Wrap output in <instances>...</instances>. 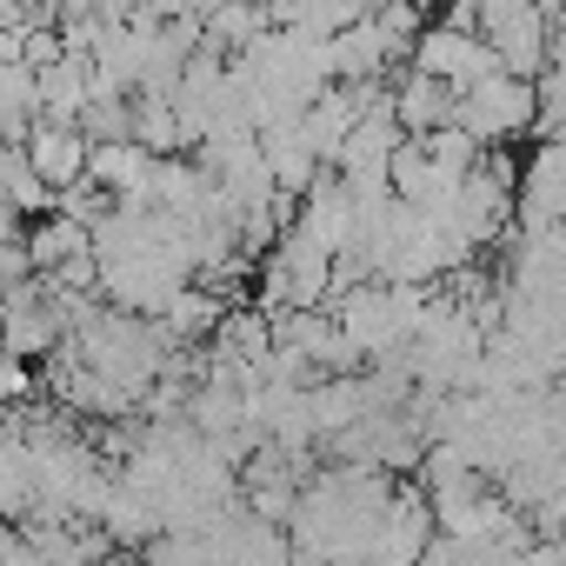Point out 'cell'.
Wrapping results in <instances>:
<instances>
[{
    "mask_svg": "<svg viewBox=\"0 0 566 566\" xmlns=\"http://www.w3.org/2000/svg\"><path fill=\"white\" fill-rule=\"evenodd\" d=\"M266 28H273V21H266L260 0H227V8H213V14H207V41H213V48H227V54L253 48Z\"/></svg>",
    "mask_w": 566,
    "mask_h": 566,
    "instance_id": "obj_15",
    "label": "cell"
},
{
    "mask_svg": "<svg viewBox=\"0 0 566 566\" xmlns=\"http://www.w3.org/2000/svg\"><path fill=\"white\" fill-rule=\"evenodd\" d=\"M134 140H140L147 154H180V147H193V140H187V120H180V107H174V94H134Z\"/></svg>",
    "mask_w": 566,
    "mask_h": 566,
    "instance_id": "obj_14",
    "label": "cell"
},
{
    "mask_svg": "<svg viewBox=\"0 0 566 566\" xmlns=\"http://www.w3.org/2000/svg\"><path fill=\"white\" fill-rule=\"evenodd\" d=\"M327 54H334V81H374V74H387V67H394V54H387V41H380L374 14H360L354 28L327 34Z\"/></svg>",
    "mask_w": 566,
    "mask_h": 566,
    "instance_id": "obj_10",
    "label": "cell"
},
{
    "mask_svg": "<svg viewBox=\"0 0 566 566\" xmlns=\"http://www.w3.org/2000/svg\"><path fill=\"white\" fill-rule=\"evenodd\" d=\"M533 8H539L546 21H559V14H566V0H533Z\"/></svg>",
    "mask_w": 566,
    "mask_h": 566,
    "instance_id": "obj_18",
    "label": "cell"
},
{
    "mask_svg": "<svg viewBox=\"0 0 566 566\" xmlns=\"http://www.w3.org/2000/svg\"><path fill=\"white\" fill-rule=\"evenodd\" d=\"M81 247H94V227L87 220H74V213H61V207H48V213H34L28 220V260H34V273H54L67 253H81Z\"/></svg>",
    "mask_w": 566,
    "mask_h": 566,
    "instance_id": "obj_12",
    "label": "cell"
},
{
    "mask_svg": "<svg viewBox=\"0 0 566 566\" xmlns=\"http://www.w3.org/2000/svg\"><path fill=\"white\" fill-rule=\"evenodd\" d=\"M413 67L433 74V81H447V87L460 94V87L500 74V48H493L480 28H453V21H440V28H420V41H413Z\"/></svg>",
    "mask_w": 566,
    "mask_h": 566,
    "instance_id": "obj_3",
    "label": "cell"
},
{
    "mask_svg": "<svg viewBox=\"0 0 566 566\" xmlns=\"http://www.w3.org/2000/svg\"><path fill=\"white\" fill-rule=\"evenodd\" d=\"M207 347H213L220 360H233V367H266V354H273V314H266L260 301H253V307H227Z\"/></svg>",
    "mask_w": 566,
    "mask_h": 566,
    "instance_id": "obj_9",
    "label": "cell"
},
{
    "mask_svg": "<svg viewBox=\"0 0 566 566\" xmlns=\"http://www.w3.org/2000/svg\"><path fill=\"white\" fill-rule=\"evenodd\" d=\"M394 114H400V127H407V134H433V127H447V120H453V87L413 67V74L394 87Z\"/></svg>",
    "mask_w": 566,
    "mask_h": 566,
    "instance_id": "obj_13",
    "label": "cell"
},
{
    "mask_svg": "<svg viewBox=\"0 0 566 566\" xmlns=\"http://www.w3.org/2000/svg\"><path fill=\"white\" fill-rule=\"evenodd\" d=\"M67 340L54 301H48V280H14L8 294H0V354H21V360H48L54 347Z\"/></svg>",
    "mask_w": 566,
    "mask_h": 566,
    "instance_id": "obj_4",
    "label": "cell"
},
{
    "mask_svg": "<svg viewBox=\"0 0 566 566\" xmlns=\"http://www.w3.org/2000/svg\"><path fill=\"white\" fill-rule=\"evenodd\" d=\"M433 533H440V526H433V500H427V486H394L387 520H380V533H374V559L407 566V559H420V553H427V539H433Z\"/></svg>",
    "mask_w": 566,
    "mask_h": 566,
    "instance_id": "obj_6",
    "label": "cell"
},
{
    "mask_svg": "<svg viewBox=\"0 0 566 566\" xmlns=\"http://www.w3.org/2000/svg\"><path fill=\"white\" fill-rule=\"evenodd\" d=\"M220 314H227V294H213L207 280H180L174 301L160 307V327H167L174 340H213Z\"/></svg>",
    "mask_w": 566,
    "mask_h": 566,
    "instance_id": "obj_11",
    "label": "cell"
},
{
    "mask_svg": "<svg viewBox=\"0 0 566 566\" xmlns=\"http://www.w3.org/2000/svg\"><path fill=\"white\" fill-rule=\"evenodd\" d=\"M28 546H21V533H14V513H0V566H8V559H21Z\"/></svg>",
    "mask_w": 566,
    "mask_h": 566,
    "instance_id": "obj_17",
    "label": "cell"
},
{
    "mask_svg": "<svg viewBox=\"0 0 566 566\" xmlns=\"http://www.w3.org/2000/svg\"><path fill=\"white\" fill-rule=\"evenodd\" d=\"M533 87H539V127H546V134H553V127H566V67H553V61H546V74H539Z\"/></svg>",
    "mask_w": 566,
    "mask_h": 566,
    "instance_id": "obj_16",
    "label": "cell"
},
{
    "mask_svg": "<svg viewBox=\"0 0 566 566\" xmlns=\"http://www.w3.org/2000/svg\"><path fill=\"white\" fill-rule=\"evenodd\" d=\"M21 147H28V160H34V174L61 193V187H74V180H87V154H94V140H87V127L81 120H28V134H21Z\"/></svg>",
    "mask_w": 566,
    "mask_h": 566,
    "instance_id": "obj_5",
    "label": "cell"
},
{
    "mask_svg": "<svg viewBox=\"0 0 566 566\" xmlns=\"http://www.w3.org/2000/svg\"><path fill=\"white\" fill-rule=\"evenodd\" d=\"M327 307H334V321L347 327V340H354L367 360H380V354H394L400 340H413V334H407V314H400V301H394L387 280H354V287H340Z\"/></svg>",
    "mask_w": 566,
    "mask_h": 566,
    "instance_id": "obj_2",
    "label": "cell"
},
{
    "mask_svg": "<svg viewBox=\"0 0 566 566\" xmlns=\"http://www.w3.org/2000/svg\"><path fill=\"white\" fill-rule=\"evenodd\" d=\"M453 120L473 127L486 147H493V140H513V134L539 127V87L500 67V74H486V81H473V87L453 94Z\"/></svg>",
    "mask_w": 566,
    "mask_h": 566,
    "instance_id": "obj_1",
    "label": "cell"
},
{
    "mask_svg": "<svg viewBox=\"0 0 566 566\" xmlns=\"http://www.w3.org/2000/svg\"><path fill=\"white\" fill-rule=\"evenodd\" d=\"M187 8H193V14H213V8H227V0H187Z\"/></svg>",
    "mask_w": 566,
    "mask_h": 566,
    "instance_id": "obj_19",
    "label": "cell"
},
{
    "mask_svg": "<svg viewBox=\"0 0 566 566\" xmlns=\"http://www.w3.org/2000/svg\"><path fill=\"white\" fill-rule=\"evenodd\" d=\"M260 154H266V167H273V187H287V193H307L314 180H321V147L307 140V127L301 120H280V127H260Z\"/></svg>",
    "mask_w": 566,
    "mask_h": 566,
    "instance_id": "obj_7",
    "label": "cell"
},
{
    "mask_svg": "<svg viewBox=\"0 0 566 566\" xmlns=\"http://www.w3.org/2000/svg\"><path fill=\"white\" fill-rule=\"evenodd\" d=\"M34 74H41V120H81L87 114V101H94V61L87 54H61Z\"/></svg>",
    "mask_w": 566,
    "mask_h": 566,
    "instance_id": "obj_8",
    "label": "cell"
}]
</instances>
